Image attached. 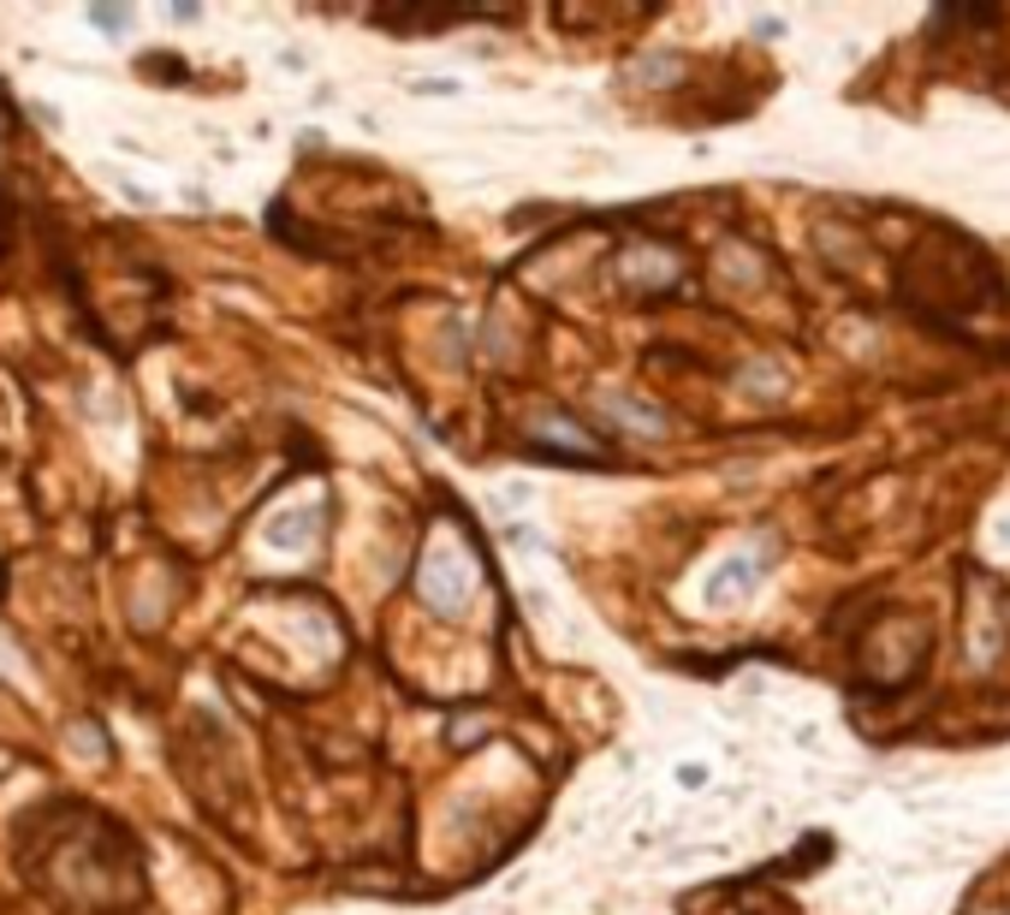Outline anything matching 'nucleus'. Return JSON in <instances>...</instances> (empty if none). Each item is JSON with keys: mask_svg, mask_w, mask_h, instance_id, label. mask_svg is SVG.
Returning <instances> with one entry per match:
<instances>
[{"mask_svg": "<svg viewBox=\"0 0 1010 915\" xmlns=\"http://www.w3.org/2000/svg\"><path fill=\"white\" fill-rule=\"evenodd\" d=\"M66 737H72V749H90V755H95V761H107V737H102V731H95V726H90V719H84V726H72V731H66Z\"/></svg>", "mask_w": 1010, "mask_h": 915, "instance_id": "obj_1", "label": "nucleus"}]
</instances>
